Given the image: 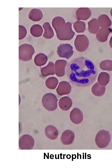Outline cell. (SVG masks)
Returning <instances> with one entry per match:
<instances>
[{
  "label": "cell",
  "instance_id": "cell-1",
  "mask_svg": "<svg viewBox=\"0 0 112 168\" xmlns=\"http://www.w3.org/2000/svg\"><path fill=\"white\" fill-rule=\"evenodd\" d=\"M66 74L71 83L78 86L86 87L94 83L98 73L96 67L91 61L81 57L69 63Z\"/></svg>",
  "mask_w": 112,
  "mask_h": 168
},
{
  "label": "cell",
  "instance_id": "cell-2",
  "mask_svg": "<svg viewBox=\"0 0 112 168\" xmlns=\"http://www.w3.org/2000/svg\"><path fill=\"white\" fill-rule=\"evenodd\" d=\"M58 99L56 96L51 93H47L44 95L42 103L44 107L49 111H53L58 107Z\"/></svg>",
  "mask_w": 112,
  "mask_h": 168
},
{
  "label": "cell",
  "instance_id": "cell-3",
  "mask_svg": "<svg viewBox=\"0 0 112 168\" xmlns=\"http://www.w3.org/2000/svg\"><path fill=\"white\" fill-rule=\"evenodd\" d=\"M110 140L111 136L110 132L104 129L99 131L95 138L96 144L98 147L100 148L106 147Z\"/></svg>",
  "mask_w": 112,
  "mask_h": 168
},
{
  "label": "cell",
  "instance_id": "cell-4",
  "mask_svg": "<svg viewBox=\"0 0 112 168\" xmlns=\"http://www.w3.org/2000/svg\"><path fill=\"white\" fill-rule=\"evenodd\" d=\"M34 145V139L29 134L23 135L19 138V146L21 149H32Z\"/></svg>",
  "mask_w": 112,
  "mask_h": 168
},
{
  "label": "cell",
  "instance_id": "cell-5",
  "mask_svg": "<svg viewBox=\"0 0 112 168\" xmlns=\"http://www.w3.org/2000/svg\"><path fill=\"white\" fill-rule=\"evenodd\" d=\"M75 138L74 132L70 130H66L62 133L60 141L64 145H69L73 142Z\"/></svg>",
  "mask_w": 112,
  "mask_h": 168
},
{
  "label": "cell",
  "instance_id": "cell-6",
  "mask_svg": "<svg viewBox=\"0 0 112 168\" xmlns=\"http://www.w3.org/2000/svg\"><path fill=\"white\" fill-rule=\"evenodd\" d=\"M69 117L72 123L78 124L82 121L83 116L82 112L79 109L75 108L71 111Z\"/></svg>",
  "mask_w": 112,
  "mask_h": 168
},
{
  "label": "cell",
  "instance_id": "cell-7",
  "mask_svg": "<svg viewBox=\"0 0 112 168\" xmlns=\"http://www.w3.org/2000/svg\"><path fill=\"white\" fill-rule=\"evenodd\" d=\"M44 132L46 137L51 140L56 139L58 135V129L55 126L52 125H49L46 126Z\"/></svg>",
  "mask_w": 112,
  "mask_h": 168
},
{
  "label": "cell",
  "instance_id": "cell-8",
  "mask_svg": "<svg viewBox=\"0 0 112 168\" xmlns=\"http://www.w3.org/2000/svg\"><path fill=\"white\" fill-rule=\"evenodd\" d=\"M71 86L69 82L63 81L60 82L56 89L57 92L60 96L68 94L71 92Z\"/></svg>",
  "mask_w": 112,
  "mask_h": 168
},
{
  "label": "cell",
  "instance_id": "cell-9",
  "mask_svg": "<svg viewBox=\"0 0 112 168\" xmlns=\"http://www.w3.org/2000/svg\"><path fill=\"white\" fill-rule=\"evenodd\" d=\"M58 106L63 110H69L72 105L71 99L69 97L65 96L61 98L58 101Z\"/></svg>",
  "mask_w": 112,
  "mask_h": 168
},
{
  "label": "cell",
  "instance_id": "cell-10",
  "mask_svg": "<svg viewBox=\"0 0 112 168\" xmlns=\"http://www.w3.org/2000/svg\"><path fill=\"white\" fill-rule=\"evenodd\" d=\"M105 86L100 85L97 82L93 85L91 89L93 94L97 96H102L105 93Z\"/></svg>",
  "mask_w": 112,
  "mask_h": 168
},
{
  "label": "cell",
  "instance_id": "cell-11",
  "mask_svg": "<svg viewBox=\"0 0 112 168\" xmlns=\"http://www.w3.org/2000/svg\"><path fill=\"white\" fill-rule=\"evenodd\" d=\"M66 63V61L64 60H58L56 62L55 73L57 76L61 77L64 75Z\"/></svg>",
  "mask_w": 112,
  "mask_h": 168
},
{
  "label": "cell",
  "instance_id": "cell-12",
  "mask_svg": "<svg viewBox=\"0 0 112 168\" xmlns=\"http://www.w3.org/2000/svg\"><path fill=\"white\" fill-rule=\"evenodd\" d=\"M110 81V76L108 73L102 72L99 74L98 82L100 85L105 86L109 83Z\"/></svg>",
  "mask_w": 112,
  "mask_h": 168
},
{
  "label": "cell",
  "instance_id": "cell-13",
  "mask_svg": "<svg viewBox=\"0 0 112 168\" xmlns=\"http://www.w3.org/2000/svg\"><path fill=\"white\" fill-rule=\"evenodd\" d=\"M58 79L54 77L49 78L46 81L45 85L48 88L54 89L56 88L58 83Z\"/></svg>",
  "mask_w": 112,
  "mask_h": 168
},
{
  "label": "cell",
  "instance_id": "cell-14",
  "mask_svg": "<svg viewBox=\"0 0 112 168\" xmlns=\"http://www.w3.org/2000/svg\"><path fill=\"white\" fill-rule=\"evenodd\" d=\"M100 66L103 70L112 71V61L109 60H104L100 63Z\"/></svg>",
  "mask_w": 112,
  "mask_h": 168
}]
</instances>
